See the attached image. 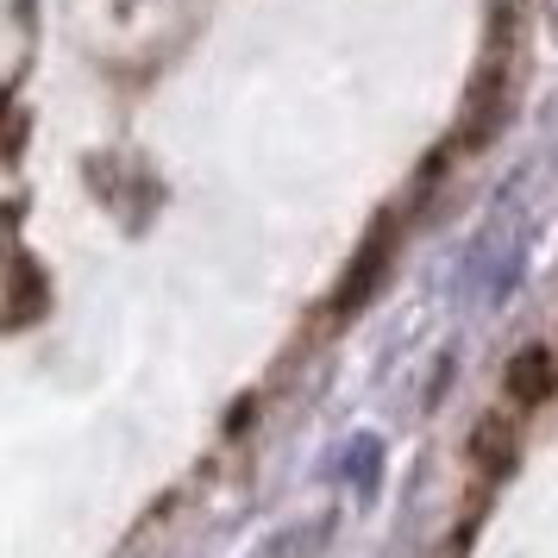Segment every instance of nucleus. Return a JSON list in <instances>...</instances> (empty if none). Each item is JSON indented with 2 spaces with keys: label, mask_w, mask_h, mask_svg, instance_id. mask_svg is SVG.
I'll use <instances>...</instances> for the list:
<instances>
[{
  "label": "nucleus",
  "mask_w": 558,
  "mask_h": 558,
  "mask_svg": "<svg viewBox=\"0 0 558 558\" xmlns=\"http://www.w3.org/2000/svg\"><path fill=\"white\" fill-rule=\"evenodd\" d=\"M546 371H553V364H546V352H527L521 364H514V396H521V402H533V396H539V383H546Z\"/></svg>",
  "instance_id": "1"
}]
</instances>
